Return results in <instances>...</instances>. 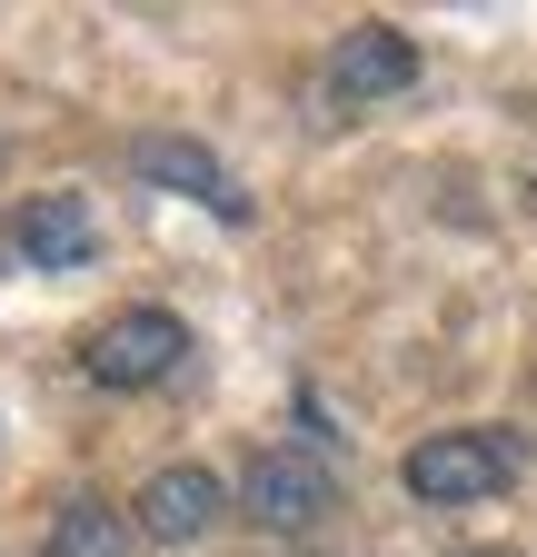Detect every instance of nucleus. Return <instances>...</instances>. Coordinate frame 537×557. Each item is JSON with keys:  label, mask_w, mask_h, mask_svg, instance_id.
Instances as JSON below:
<instances>
[{"label": "nucleus", "mask_w": 537, "mask_h": 557, "mask_svg": "<svg viewBox=\"0 0 537 557\" xmlns=\"http://www.w3.org/2000/svg\"><path fill=\"white\" fill-rule=\"evenodd\" d=\"M527 438L517 429H428L409 458H398V487L419 508H488L498 487H517Z\"/></svg>", "instance_id": "f257e3e1"}, {"label": "nucleus", "mask_w": 537, "mask_h": 557, "mask_svg": "<svg viewBox=\"0 0 537 557\" xmlns=\"http://www.w3.org/2000/svg\"><path fill=\"white\" fill-rule=\"evenodd\" d=\"M189 369V319L179 309H160V299H129V309H110L90 338H80V379L90 388H160V379H179Z\"/></svg>", "instance_id": "7ed1b4c3"}, {"label": "nucleus", "mask_w": 537, "mask_h": 557, "mask_svg": "<svg viewBox=\"0 0 537 557\" xmlns=\"http://www.w3.org/2000/svg\"><path fill=\"white\" fill-rule=\"evenodd\" d=\"M229 518H239V487L210 458H170V468L140 478V498H129V528H140L150 547H210Z\"/></svg>", "instance_id": "20e7f679"}, {"label": "nucleus", "mask_w": 537, "mask_h": 557, "mask_svg": "<svg viewBox=\"0 0 537 557\" xmlns=\"http://www.w3.org/2000/svg\"><path fill=\"white\" fill-rule=\"evenodd\" d=\"M229 487H239V518L259 537H289V547L339 518V468H328L319 448H259Z\"/></svg>", "instance_id": "f03ea898"}, {"label": "nucleus", "mask_w": 537, "mask_h": 557, "mask_svg": "<svg viewBox=\"0 0 537 557\" xmlns=\"http://www.w3.org/2000/svg\"><path fill=\"white\" fill-rule=\"evenodd\" d=\"M448 557H517V547H448Z\"/></svg>", "instance_id": "1a4fd4ad"}, {"label": "nucleus", "mask_w": 537, "mask_h": 557, "mask_svg": "<svg viewBox=\"0 0 537 557\" xmlns=\"http://www.w3.org/2000/svg\"><path fill=\"white\" fill-rule=\"evenodd\" d=\"M129 170H140L150 189H179V199H210L220 220H249V199L229 189V170L199 150V139H179V129H140L129 139Z\"/></svg>", "instance_id": "423d86ee"}, {"label": "nucleus", "mask_w": 537, "mask_h": 557, "mask_svg": "<svg viewBox=\"0 0 537 557\" xmlns=\"http://www.w3.org/2000/svg\"><path fill=\"white\" fill-rule=\"evenodd\" d=\"M50 557H129V547H140V528H129V508H110V498H90V487H80V498H60L50 508V537H40Z\"/></svg>", "instance_id": "6e6552de"}, {"label": "nucleus", "mask_w": 537, "mask_h": 557, "mask_svg": "<svg viewBox=\"0 0 537 557\" xmlns=\"http://www.w3.org/2000/svg\"><path fill=\"white\" fill-rule=\"evenodd\" d=\"M409 81H419V40L398 30V21H359V30H339V50H328V70H319L328 110H378V100H398Z\"/></svg>", "instance_id": "39448f33"}, {"label": "nucleus", "mask_w": 537, "mask_h": 557, "mask_svg": "<svg viewBox=\"0 0 537 557\" xmlns=\"http://www.w3.org/2000/svg\"><path fill=\"white\" fill-rule=\"evenodd\" d=\"M11 249H21L30 269H90V249H100V220H90V199H80V189H40V199H21Z\"/></svg>", "instance_id": "0eeeda50"}]
</instances>
